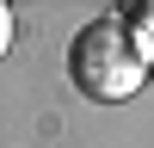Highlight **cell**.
<instances>
[{"mask_svg":"<svg viewBox=\"0 0 154 148\" xmlns=\"http://www.w3.org/2000/svg\"><path fill=\"white\" fill-rule=\"evenodd\" d=\"M148 49L142 37H136V25L123 19V12H99L93 25H80V37L68 43V80L80 86L86 99H99V105H117V99H130L136 86L148 80Z\"/></svg>","mask_w":154,"mask_h":148,"instance_id":"obj_1","label":"cell"},{"mask_svg":"<svg viewBox=\"0 0 154 148\" xmlns=\"http://www.w3.org/2000/svg\"><path fill=\"white\" fill-rule=\"evenodd\" d=\"M6 49H12V12L0 6V56H6Z\"/></svg>","mask_w":154,"mask_h":148,"instance_id":"obj_2","label":"cell"}]
</instances>
